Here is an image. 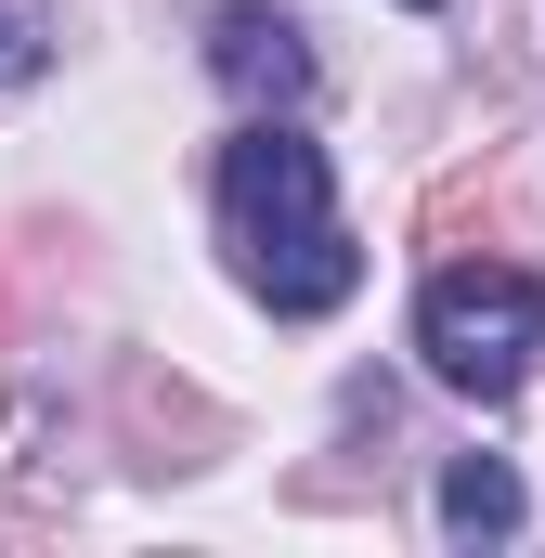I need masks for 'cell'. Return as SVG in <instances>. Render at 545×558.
Returning a JSON list of instances; mask_svg holds the SVG:
<instances>
[{
    "mask_svg": "<svg viewBox=\"0 0 545 558\" xmlns=\"http://www.w3.org/2000/svg\"><path fill=\"white\" fill-rule=\"evenodd\" d=\"M221 247H234L247 299H272V312H338L364 286V247L325 208V156L272 118L221 143Z\"/></svg>",
    "mask_w": 545,
    "mask_h": 558,
    "instance_id": "1",
    "label": "cell"
},
{
    "mask_svg": "<svg viewBox=\"0 0 545 558\" xmlns=\"http://www.w3.org/2000/svg\"><path fill=\"white\" fill-rule=\"evenodd\" d=\"M415 351H428V377L441 390H520L545 351V286L520 274V260H455V274H428V299H415Z\"/></svg>",
    "mask_w": 545,
    "mask_h": 558,
    "instance_id": "2",
    "label": "cell"
},
{
    "mask_svg": "<svg viewBox=\"0 0 545 558\" xmlns=\"http://www.w3.org/2000/svg\"><path fill=\"white\" fill-rule=\"evenodd\" d=\"M208 65H221V92H247V105H299L312 92V39L261 13V0H234L221 26H208Z\"/></svg>",
    "mask_w": 545,
    "mask_h": 558,
    "instance_id": "3",
    "label": "cell"
},
{
    "mask_svg": "<svg viewBox=\"0 0 545 558\" xmlns=\"http://www.w3.org/2000/svg\"><path fill=\"white\" fill-rule=\"evenodd\" d=\"M441 533H468V546H481V533H520V481H507L494 454H455V468H441Z\"/></svg>",
    "mask_w": 545,
    "mask_h": 558,
    "instance_id": "4",
    "label": "cell"
},
{
    "mask_svg": "<svg viewBox=\"0 0 545 558\" xmlns=\"http://www.w3.org/2000/svg\"><path fill=\"white\" fill-rule=\"evenodd\" d=\"M39 65H52V39H39V13H26V0H0V92H26Z\"/></svg>",
    "mask_w": 545,
    "mask_h": 558,
    "instance_id": "5",
    "label": "cell"
}]
</instances>
